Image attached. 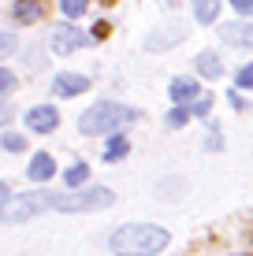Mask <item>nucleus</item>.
I'll return each mask as SVG.
<instances>
[{
	"label": "nucleus",
	"instance_id": "nucleus-1",
	"mask_svg": "<svg viewBox=\"0 0 253 256\" xmlns=\"http://www.w3.org/2000/svg\"><path fill=\"white\" fill-rule=\"evenodd\" d=\"M168 230L164 226H153V223H127L119 230H112L108 238V249L116 256H156L168 249Z\"/></svg>",
	"mask_w": 253,
	"mask_h": 256
},
{
	"label": "nucleus",
	"instance_id": "nucleus-2",
	"mask_svg": "<svg viewBox=\"0 0 253 256\" xmlns=\"http://www.w3.org/2000/svg\"><path fill=\"white\" fill-rule=\"evenodd\" d=\"M138 119L134 108H127V104H116V100H101L93 104V108L82 112V119H78V130H82L86 138H97V134H119L123 126Z\"/></svg>",
	"mask_w": 253,
	"mask_h": 256
},
{
	"label": "nucleus",
	"instance_id": "nucleus-3",
	"mask_svg": "<svg viewBox=\"0 0 253 256\" xmlns=\"http://www.w3.org/2000/svg\"><path fill=\"white\" fill-rule=\"evenodd\" d=\"M52 204H56V193H49V190L15 193V197H8L4 204H0V219H4V223H23V219L38 216V212H45Z\"/></svg>",
	"mask_w": 253,
	"mask_h": 256
},
{
	"label": "nucleus",
	"instance_id": "nucleus-4",
	"mask_svg": "<svg viewBox=\"0 0 253 256\" xmlns=\"http://www.w3.org/2000/svg\"><path fill=\"white\" fill-rule=\"evenodd\" d=\"M112 204V190H82V193H56V212H93V208H108Z\"/></svg>",
	"mask_w": 253,
	"mask_h": 256
},
{
	"label": "nucleus",
	"instance_id": "nucleus-5",
	"mask_svg": "<svg viewBox=\"0 0 253 256\" xmlns=\"http://www.w3.org/2000/svg\"><path fill=\"white\" fill-rule=\"evenodd\" d=\"M86 41H90V38H86L82 30H75V26H56V30H52V52H60V56L82 48Z\"/></svg>",
	"mask_w": 253,
	"mask_h": 256
},
{
	"label": "nucleus",
	"instance_id": "nucleus-6",
	"mask_svg": "<svg viewBox=\"0 0 253 256\" xmlns=\"http://www.w3.org/2000/svg\"><path fill=\"white\" fill-rule=\"evenodd\" d=\"M56 122H60V116H56V108H52V104H38V108L26 112V126L38 130V134H49V130H56Z\"/></svg>",
	"mask_w": 253,
	"mask_h": 256
},
{
	"label": "nucleus",
	"instance_id": "nucleus-7",
	"mask_svg": "<svg viewBox=\"0 0 253 256\" xmlns=\"http://www.w3.org/2000/svg\"><path fill=\"white\" fill-rule=\"evenodd\" d=\"M182 38H186V34H182V22H171V26H164V30L149 34V38H145V48H149V52H160V48L179 45Z\"/></svg>",
	"mask_w": 253,
	"mask_h": 256
},
{
	"label": "nucleus",
	"instance_id": "nucleus-8",
	"mask_svg": "<svg viewBox=\"0 0 253 256\" xmlns=\"http://www.w3.org/2000/svg\"><path fill=\"white\" fill-rule=\"evenodd\" d=\"M90 90V78L86 74H56V82H52V93L56 96H78Z\"/></svg>",
	"mask_w": 253,
	"mask_h": 256
},
{
	"label": "nucleus",
	"instance_id": "nucleus-9",
	"mask_svg": "<svg viewBox=\"0 0 253 256\" xmlns=\"http://www.w3.org/2000/svg\"><path fill=\"white\" fill-rule=\"evenodd\" d=\"M220 38L227 41V45H238V48L253 45V30H249L246 22H223L220 26Z\"/></svg>",
	"mask_w": 253,
	"mask_h": 256
},
{
	"label": "nucleus",
	"instance_id": "nucleus-10",
	"mask_svg": "<svg viewBox=\"0 0 253 256\" xmlns=\"http://www.w3.org/2000/svg\"><path fill=\"white\" fill-rule=\"evenodd\" d=\"M201 93V86L194 82V78H175V82L168 86V96L175 104H194V96Z\"/></svg>",
	"mask_w": 253,
	"mask_h": 256
},
{
	"label": "nucleus",
	"instance_id": "nucleus-11",
	"mask_svg": "<svg viewBox=\"0 0 253 256\" xmlns=\"http://www.w3.org/2000/svg\"><path fill=\"white\" fill-rule=\"evenodd\" d=\"M26 174H30V182H49L52 174H56V160H52L49 152H38L30 160V171H26Z\"/></svg>",
	"mask_w": 253,
	"mask_h": 256
},
{
	"label": "nucleus",
	"instance_id": "nucleus-12",
	"mask_svg": "<svg viewBox=\"0 0 253 256\" xmlns=\"http://www.w3.org/2000/svg\"><path fill=\"white\" fill-rule=\"evenodd\" d=\"M12 15H15V22H38L45 15V4H38V0H15Z\"/></svg>",
	"mask_w": 253,
	"mask_h": 256
},
{
	"label": "nucleus",
	"instance_id": "nucleus-13",
	"mask_svg": "<svg viewBox=\"0 0 253 256\" xmlns=\"http://www.w3.org/2000/svg\"><path fill=\"white\" fill-rule=\"evenodd\" d=\"M194 67H197V74H201V78H220L223 74V64H220L216 52H201V56L194 60Z\"/></svg>",
	"mask_w": 253,
	"mask_h": 256
},
{
	"label": "nucleus",
	"instance_id": "nucleus-14",
	"mask_svg": "<svg viewBox=\"0 0 253 256\" xmlns=\"http://www.w3.org/2000/svg\"><path fill=\"white\" fill-rule=\"evenodd\" d=\"M130 152V145H127V138H119V134H112L108 138V145H104V160H108V164H116V160H123V156Z\"/></svg>",
	"mask_w": 253,
	"mask_h": 256
},
{
	"label": "nucleus",
	"instance_id": "nucleus-15",
	"mask_svg": "<svg viewBox=\"0 0 253 256\" xmlns=\"http://www.w3.org/2000/svg\"><path fill=\"white\" fill-rule=\"evenodd\" d=\"M216 12H220V0H194V19L197 22H212L216 19Z\"/></svg>",
	"mask_w": 253,
	"mask_h": 256
},
{
	"label": "nucleus",
	"instance_id": "nucleus-16",
	"mask_svg": "<svg viewBox=\"0 0 253 256\" xmlns=\"http://www.w3.org/2000/svg\"><path fill=\"white\" fill-rule=\"evenodd\" d=\"M86 178H90V167H86L82 160H78V164H71V167H67V171H64V182H67V186H71V190L86 186Z\"/></svg>",
	"mask_w": 253,
	"mask_h": 256
},
{
	"label": "nucleus",
	"instance_id": "nucleus-17",
	"mask_svg": "<svg viewBox=\"0 0 253 256\" xmlns=\"http://www.w3.org/2000/svg\"><path fill=\"white\" fill-rule=\"evenodd\" d=\"M60 8H64L67 19H82L86 8H90V0H60Z\"/></svg>",
	"mask_w": 253,
	"mask_h": 256
},
{
	"label": "nucleus",
	"instance_id": "nucleus-18",
	"mask_svg": "<svg viewBox=\"0 0 253 256\" xmlns=\"http://www.w3.org/2000/svg\"><path fill=\"white\" fill-rule=\"evenodd\" d=\"M0 145H4L8 152H23V148H26V138H23V134H15V130H8V134H4V141H0Z\"/></svg>",
	"mask_w": 253,
	"mask_h": 256
},
{
	"label": "nucleus",
	"instance_id": "nucleus-19",
	"mask_svg": "<svg viewBox=\"0 0 253 256\" xmlns=\"http://www.w3.org/2000/svg\"><path fill=\"white\" fill-rule=\"evenodd\" d=\"M186 119H190V108H186V104H179V108L171 112V116L164 119V122H168V126H182V122H186Z\"/></svg>",
	"mask_w": 253,
	"mask_h": 256
},
{
	"label": "nucleus",
	"instance_id": "nucleus-20",
	"mask_svg": "<svg viewBox=\"0 0 253 256\" xmlns=\"http://www.w3.org/2000/svg\"><path fill=\"white\" fill-rule=\"evenodd\" d=\"M8 90H15V70L0 67V93H8Z\"/></svg>",
	"mask_w": 253,
	"mask_h": 256
},
{
	"label": "nucleus",
	"instance_id": "nucleus-21",
	"mask_svg": "<svg viewBox=\"0 0 253 256\" xmlns=\"http://www.w3.org/2000/svg\"><path fill=\"white\" fill-rule=\"evenodd\" d=\"M208 108H212V100H208V96H201L197 104H190V116H208Z\"/></svg>",
	"mask_w": 253,
	"mask_h": 256
},
{
	"label": "nucleus",
	"instance_id": "nucleus-22",
	"mask_svg": "<svg viewBox=\"0 0 253 256\" xmlns=\"http://www.w3.org/2000/svg\"><path fill=\"white\" fill-rule=\"evenodd\" d=\"M15 52V34H0V56Z\"/></svg>",
	"mask_w": 253,
	"mask_h": 256
},
{
	"label": "nucleus",
	"instance_id": "nucleus-23",
	"mask_svg": "<svg viewBox=\"0 0 253 256\" xmlns=\"http://www.w3.org/2000/svg\"><path fill=\"white\" fill-rule=\"evenodd\" d=\"M238 86H242V90H249V86H253V67H242L238 70Z\"/></svg>",
	"mask_w": 253,
	"mask_h": 256
},
{
	"label": "nucleus",
	"instance_id": "nucleus-24",
	"mask_svg": "<svg viewBox=\"0 0 253 256\" xmlns=\"http://www.w3.org/2000/svg\"><path fill=\"white\" fill-rule=\"evenodd\" d=\"M231 4H234V12H238V15H249L253 12V0H231Z\"/></svg>",
	"mask_w": 253,
	"mask_h": 256
},
{
	"label": "nucleus",
	"instance_id": "nucleus-25",
	"mask_svg": "<svg viewBox=\"0 0 253 256\" xmlns=\"http://www.w3.org/2000/svg\"><path fill=\"white\" fill-rule=\"evenodd\" d=\"M90 38H97V41H104V38H108V22H97V26H93V34H90Z\"/></svg>",
	"mask_w": 253,
	"mask_h": 256
},
{
	"label": "nucleus",
	"instance_id": "nucleus-26",
	"mask_svg": "<svg viewBox=\"0 0 253 256\" xmlns=\"http://www.w3.org/2000/svg\"><path fill=\"white\" fill-rule=\"evenodd\" d=\"M223 145V138L220 134H216V130H212V138H208V152H216V148H220Z\"/></svg>",
	"mask_w": 253,
	"mask_h": 256
},
{
	"label": "nucleus",
	"instance_id": "nucleus-27",
	"mask_svg": "<svg viewBox=\"0 0 253 256\" xmlns=\"http://www.w3.org/2000/svg\"><path fill=\"white\" fill-rule=\"evenodd\" d=\"M164 4H168V8H175V4H179V0H164Z\"/></svg>",
	"mask_w": 253,
	"mask_h": 256
}]
</instances>
